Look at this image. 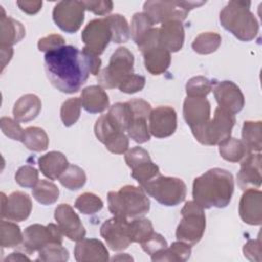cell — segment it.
I'll use <instances>...</instances> for the list:
<instances>
[{"instance_id":"32","label":"cell","mask_w":262,"mask_h":262,"mask_svg":"<svg viewBox=\"0 0 262 262\" xmlns=\"http://www.w3.org/2000/svg\"><path fill=\"white\" fill-rule=\"evenodd\" d=\"M21 142L32 151H44L49 144L47 133L39 127H29L24 131Z\"/></svg>"},{"instance_id":"24","label":"cell","mask_w":262,"mask_h":262,"mask_svg":"<svg viewBox=\"0 0 262 262\" xmlns=\"http://www.w3.org/2000/svg\"><path fill=\"white\" fill-rule=\"evenodd\" d=\"M0 46L12 47L26 35L24 26L16 19L6 16L3 7H0Z\"/></svg>"},{"instance_id":"29","label":"cell","mask_w":262,"mask_h":262,"mask_svg":"<svg viewBox=\"0 0 262 262\" xmlns=\"http://www.w3.org/2000/svg\"><path fill=\"white\" fill-rule=\"evenodd\" d=\"M191 254V246L183 242H174L170 247L162 250L161 252L150 256L151 260L168 261V262H184L189 259Z\"/></svg>"},{"instance_id":"14","label":"cell","mask_w":262,"mask_h":262,"mask_svg":"<svg viewBox=\"0 0 262 262\" xmlns=\"http://www.w3.org/2000/svg\"><path fill=\"white\" fill-rule=\"evenodd\" d=\"M211 105L205 97H186L183 102V117L193 136L199 135L211 118Z\"/></svg>"},{"instance_id":"48","label":"cell","mask_w":262,"mask_h":262,"mask_svg":"<svg viewBox=\"0 0 262 262\" xmlns=\"http://www.w3.org/2000/svg\"><path fill=\"white\" fill-rule=\"evenodd\" d=\"M145 86V78L141 75L131 74L126 77L118 86V89L127 94H133L141 91Z\"/></svg>"},{"instance_id":"9","label":"cell","mask_w":262,"mask_h":262,"mask_svg":"<svg viewBox=\"0 0 262 262\" xmlns=\"http://www.w3.org/2000/svg\"><path fill=\"white\" fill-rule=\"evenodd\" d=\"M234 124V114H231L221 107H217L214 112L213 119H211L204 130L195 136V139L205 145L219 144L230 137Z\"/></svg>"},{"instance_id":"33","label":"cell","mask_w":262,"mask_h":262,"mask_svg":"<svg viewBox=\"0 0 262 262\" xmlns=\"http://www.w3.org/2000/svg\"><path fill=\"white\" fill-rule=\"evenodd\" d=\"M114 126L122 132L127 131L132 121V111L128 102H117L112 105L106 114Z\"/></svg>"},{"instance_id":"6","label":"cell","mask_w":262,"mask_h":262,"mask_svg":"<svg viewBox=\"0 0 262 262\" xmlns=\"http://www.w3.org/2000/svg\"><path fill=\"white\" fill-rule=\"evenodd\" d=\"M205 4V1H146L143 4V12L155 24L167 21L182 23L189 10Z\"/></svg>"},{"instance_id":"40","label":"cell","mask_w":262,"mask_h":262,"mask_svg":"<svg viewBox=\"0 0 262 262\" xmlns=\"http://www.w3.org/2000/svg\"><path fill=\"white\" fill-rule=\"evenodd\" d=\"M154 23L144 12H136L132 16L131 20V37L133 41L138 44L139 41L149 32L154 27Z\"/></svg>"},{"instance_id":"12","label":"cell","mask_w":262,"mask_h":262,"mask_svg":"<svg viewBox=\"0 0 262 262\" xmlns=\"http://www.w3.org/2000/svg\"><path fill=\"white\" fill-rule=\"evenodd\" d=\"M82 41L85 44L84 49L100 55L112 41V33L110 26L104 18H95L89 21L81 35Z\"/></svg>"},{"instance_id":"45","label":"cell","mask_w":262,"mask_h":262,"mask_svg":"<svg viewBox=\"0 0 262 262\" xmlns=\"http://www.w3.org/2000/svg\"><path fill=\"white\" fill-rule=\"evenodd\" d=\"M186 94L188 97H205L212 90V82L204 77L196 76L189 79L185 86Z\"/></svg>"},{"instance_id":"20","label":"cell","mask_w":262,"mask_h":262,"mask_svg":"<svg viewBox=\"0 0 262 262\" xmlns=\"http://www.w3.org/2000/svg\"><path fill=\"white\" fill-rule=\"evenodd\" d=\"M261 154L250 152L241 161L237 184L243 189L259 188L261 185Z\"/></svg>"},{"instance_id":"16","label":"cell","mask_w":262,"mask_h":262,"mask_svg":"<svg viewBox=\"0 0 262 262\" xmlns=\"http://www.w3.org/2000/svg\"><path fill=\"white\" fill-rule=\"evenodd\" d=\"M32 200L23 191H13L8 196L1 192V217L10 221H24L32 211Z\"/></svg>"},{"instance_id":"44","label":"cell","mask_w":262,"mask_h":262,"mask_svg":"<svg viewBox=\"0 0 262 262\" xmlns=\"http://www.w3.org/2000/svg\"><path fill=\"white\" fill-rule=\"evenodd\" d=\"M69 260V252L60 244H48L39 251L37 261L63 262Z\"/></svg>"},{"instance_id":"1","label":"cell","mask_w":262,"mask_h":262,"mask_svg":"<svg viewBox=\"0 0 262 262\" xmlns=\"http://www.w3.org/2000/svg\"><path fill=\"white\" fill-rule=\"evenodd\" d=\"M44 67L50 83L68 94L78 92L90 74L85 53L73 45L45 53Z\"/></svg>"},{"instance_id":"8","label":"cell","mask_w":262,"mask_h":262,"mask_svg":"<svg viewBox=\"0 0 262 262\" xmlns=\"http://www.w3.org/2000/svg\"><path fill=\"white\" fill-rule=\"evenodd\" d=\"M134 57L126 47H119L111 56L108 66L98 74V85L103 89L118 88L120 83L133 74Z\"/></svg>"},{"instance_id":"52","label":"cell","mask_w":262,"mask_h":262,"mask_svg":"<svg viewBox=\"0 0 262 262\" xmlns=\"http://www.w3.org/2000/svg\"><path fill=\"white\" fill-rule=\"evenodd\" d=\"M64 46V39L58 34H51L41 38L38 41V49L41 52H49Z\"/></svg>"},{"instance_id":"31","label":"cell","mask_w":262,"mask_h":262,"mask_svg":"<svg viewBox=\"0 0 262 262\" xmlns=\"http://www.w3.org/2000/svg\"><path fill=\"white\" fill-rule=\"evenodd\" d=\"M218 145L220 156L228 162H241L248 154H250L243 141L234 137H228Z\"/></svg>"},{"instance_id":"51","label":"cell","mask_w":262,"mask_h":262,"mask_svg":"<svg viewBox=\"0 0 262 262\" xmlns=\"http://www.w3.org/2000/svg\"><path fill=\"white\" fill-rule=\"evenodd\" d=\"M150 160L151 159L147 150L139 146L132 147L131 149H128L125 154V162L128 165V167L131 169L143 162H147Z\"/></svg>"},{"instance_id":"27","label":"cell","mask_w":262,"mask_h":262,"mask_svg":"<svg viewBox=\"0 0 262 262\" xmlns=\"http://www.w3.org/2000/svg\"><path fill=\"white\" fill-rule=\"evenodd\" d=\"M42 103L35 94H25L17 99L13 106V117L17 122L27 123L34 120L40 113Z\"/></svg>"},{"instance_id":"11","label":"cell","mask_w":262,"mask_h":262,"mask_svg":"<svg viewBox=\"0 0 262 262\" xmlns=\"http://www.w3.org/2000/svg\"><path fill=\"white\" fill-rule=\"evenodd\" d=\"M85 10L83 1H59L53 8L52 17L60 30L73 34L81 28Z\"/></svg>"},{"instance_id":"53","label":"cell","mask_w":262,"mask_h":262,"mask_svg":"<svg viewBox=\"0 0 262 262\" xmlns=\"http://www.w3.org/2000/svg\"><path fill=\"white\" fill-rule=\"evenodd\" d=\"M107 150L113 154L122 155L128 150L129 147V139L128 136L124 132H119L115 137H113L105 144Z\"/></svg>"},{"instance_id":"58","label":"cell","mask_w":262,"mask_h":262,"mask_svg":"<svg viewBox=\"0 0 262 262\" xmlns=\"http://www.w3.org/2000/svg\"><path fill=\"white\" fill-rule=\"evenodd\" d=\"M1 50V72L4 70L6 64L10 61L12 55H13V49L12 47H2L0 46Z\"/></svg>"},{"instance_id":"37","label":"cell","mask_w":262,"mask_h":262,"mask_svg":"<svg viewBox=\"0 0 262 262\" xmlns=\"http://www.w3.org/2000/svg\"><path fill=\"white\" fill-rule=\"evenodd\" d=\"M23 242V233L19 226L11 221L0 222V244L2 248H14Z\"/></svg>"},{"instance_id":"30","label":"cell","mask_w":262,"mask_h":262,"mask_svg":"<svg viewBox=\"0 0 262 262\" xmlns=\"http://www.w3.org/2000/svg\"><path fill=\"white\" fill-rule=\"evenodd\" d=\"M242 141L250 152H260L262 148L261 121H246L242 130Z\"/></svg>"},{"instance_id":"15","label":"cell","mask_w":262,"mask_h":262,"mask_svg":"<svg viewBox=\"0 0 262 262\" xmlns=\"http://www.w3.org/2000/svg\"><path fill=\"white\" fill-rule=\"evenodd\" d=\"M127 102L132 111V121L127 129L128 136L137 143L147 142L150 139V132L146 120L151 112L150 104L139 98Z\"/></svg>"},{"instance_id":"2","label":"cell","mask_w":262,"mask_h":262,"mask_svg":"<svg viewBox=\"0 0 262 262\" xmlns=\"http://www.w3.org/2000/svg\"><path fill=\"white\" fill-rule=\"evenodd\" d=\"M234 190L233 176L227 170L213 168L194 178L193 202L203 209L225 208L229 205Z\"/></svg>"},{"instance_id":"23","label":"cell","mask_w":262,"mask_h":262,"mask_svg":"<svg viewBox=\"0 0 262 262\" xmlns=\"http://www.w3.org/2000/svg\"><path fill=\"white\" fill-rule=\"evenodd\" d=\"M160 45L171 52L179 51L184 43V28L180 21H167L159 28Z\"/></svg>"},{"instance_id":"21","label":"cell","mask_w":262,"mask_h":262,"mask_svg":"<svg viewBox=\"0 0 262 262\" xmlns=\"http://www.w3.org/2000/svg\"><path fill=\"white\" fill-rule=\"evenodd\" d=\"M238 213L242 220L250 225H260L262 222V193L259 189H246L243 193Z\"/></svg>"},{"instance_id":"54","label":"cell","mask_w":262,"mask_h":262,"mask_svg":"<svg viewBox=\"0 0 262 262\" xmlns=\"http://www.w3.org/2000/svg\"><path fill=\"white\" fill-rule=\"evenodd\" d=\"M85 9L93 12L96 15H104L113 10V2L110 0H99V1H83Z\"/></svg>"},{"instance_id":"49","label":"cell","mask_w":262,"mask_h":262,"mask_svg":"<svg viewBox=\"0 0 262 262\" xmlns=\"http://www.w3.org/2000/svg\"><path fill=\"white\" fill-rule=\"evenodd\" d=\"M1 130L2 132L9 138L13 140H19L21 141L24 131L20 125L16 120H13L9 117H2L0 120Z\"/></svg>"},{"instance_id":"41","label":"cell","mask_w":262,"mask_h":262,"mask_svg":"<svg viewBox=\"0 0 262 262\" xmlns=\"http://www.w3.org/2000/svg\"><path fill=\"white\" fill-rule=\"evenodd\" d=\"M74 206L82 214L91 215L102 209L103 202L98 195L92 192H84L76 199Z\"/></svg>"},{"instance_id":"38","label":"cell","mask_w":262,"mask_h":262,"mask_svg":"<svg viewBox=\"0 0 262 262\" xmlns=\"http://www.w3.org/2000/svg\"><path fill=\"white\" fill-rule=\"evenodd\" d=\"M62 186L70 190H77L86 183V174L82 168L77 165H69L58 178Z\"/></svg>"},{"instance_id":"17","label":"cell","mask_w":262,"mask_h":262,"mask_svg":"<svg viewBox=\"0 0 262 262\" xmlns=\"http://www.w3.org/2000/svg\"><path fill=\"white\" fill-rule=\"evenodd\" d=\"M177 128V114L171 106H158L151 110L148 117V129L157 138L172 135Z\"/></svg>"},{"instance_id":"26","label":"cell","mask_w":262,"mask_h":262,"mask_svg":"<svg viewBox=\"0 0 262 262\" xmlns=\"http://www.w3.org/2000/svg\"><path fill=\"white\" fill-rule=\"evenodd\" d=\"M38 165L44 176L55 180L60 177L70 164L62 152L52 150L41 156L38 159Z\"/></svg>"},{"instance_id":"3","label":"cell","mask_w":262,"mask_h":262,"mask_svg":"<svg viewBox=\"0 0 262 262\" xmlns=\"http://www.w3.org/2000/svg\"><path fill=\"white\" fill-rule=\"evenodd\" d=\"M249 1H229L220 11L221 26L244 42L252 41L259 32V24L250 10Z\"/></svg>"},{"instance_id":"43","label":"cell","mask_w":262,"mask_h":262,"mask_svg":"<svg viewBox=\"0 0 262 262\" xmlns=\"http://www.w3.org/2000/svg\"><path fill=\"white\" fill-rule=\"evenodd\" d=\"M160 175L159 167L150 160L143 162L131 169V176L139 183L140 186Z\"/></svg>"},{"instance_id":"18","label":"cell","mask_w":262,"mask_h":262,"mask_svg":"<svg viewBox=\"0 0 262 262\" xmlns=\"http://www.w3.org/2000/svg\"><path fill=\"white\" fill-rule=\"evenodd\" d=\"M54 218L63 235L78 242L85 237L86 230L78 214L69 204H60L54 210Z\"/></svg>"},{"instance_id":"4","label":"cell","mask_w":262,"mask_h":262,"mask_svg":"<svg viewBox=\"0 0 262 262\" xmlns=\"http://www.w3.org/2000/svg\"><path fill=\"white\" fill-rule=\"evenodd\" d=\"M107 203L108 210L114 216L128 220L143 217L150 208V202L144 189L134 185H125L118 191H110Z\"/></svg>"},{"instance_id":"22","label":"cell","mask_w":262,"mask_h":262,"mask_svg":"<svg viewBox=\"0 0 262 262\" xmlns=\"http://www.w3.org/2000/svg\"><path fill=\"white\" fill-rule=\"evenodd\" d=\"M74 254L78 262H105L108 260L107 249L97 238H82L78 241Z\"/></svg>"},{"instance_id":"55","label":"cell","mask_w":262,"mask_h":262,"mask_svg":"<svg viewBox=\"0 0 262 262\" xmlns=\"http://www.w3.org/2000/svg\"><path fill=\"white\" fill-rule=\"evenodd\" d=\"M244 256L250 261H261V238L260 236L256 239L248 241L243 248Z\"/></svg>"},{"instance_id":"59","label":"cell","mask_w":262,"mask_h":262,"mask_svg":"<svg viewBox=\"0 0 262 262\" xmlns=\"http://www.w3.org/2000/svg\"><path fill=\"white\" fill-rule=\"evenodd\" d=\"M29 261L30 259L26 256V255H23L21 253H11L9 256H7L5 258V261Z\"/></svg>"},{"instance_id":"19","label":"cell","mask_w":262,"mask_h":262,"mask_svg":"<svg viewBox=\"0 0 262 262\" xmlns=\"http://www.w3.org/2000/svg\"><path fill=\"white\" fill-rule=\"evenodd\" d=\"M218 107L231 114L241 112L245 105V97L239 87L231 81L217 82L213 88Z\"/></svg>"},{"instance_id":"35","label":"cell","mask_w":262,"mask_h":262,"mask_svg":"<svg viewBox=\"0 0 262 262\" xmlns=\"http://www.w3.org/2000/svg\"><path fill=\"white\" fill-rule=\"evenodd\" d=\"M32 194L38 203L48 206L57 201L59 196V189L51 181L39 180L38 183L33 187Z\"/></svg>"},{"instance_id":"47","label":"cell","mask_w":262,"mask_h":262,"mask_svg":"<svg viewBox=\"0 0 262 262\" xmlns=\"http://www.w3.org/2000/svg\"><path fill=\"white\" fill-rule=\"evenodd\" d=\"M15 181L18 185L26 188L34 187L39 181V173L36 168L30 165L21 166L15 173Z\"/></svg>"},{"instance_id":"28","label":"cell","mask_w":262,"mask_h":262,"mask_svg":"<svg viewBox=\"0 0 262 262\" xmlns=\"http://www.w3.org/2000/svg\"><path fill=\"white\" fill-rule=\"evenodd\" d=\"M142 54L145 69L151 75L165 73L171 63V53L161 45L150 48Z\"/></svg>"},{"instance_id":"34","label":"cell","mask_w":262,"mask_h":262,"mask_svg":"<svg viewBox=\"0 0 262 262\" xmlns=\"http://www.w3.org/2000/svg\"><path fill=\"white\" fill-rule=\"evenodd\" d=\"M112 33V41L117 44L125 43L130 39V28L125 16L116 13L105 17Z\"/></svg>"},{"instance_id":"25","label":"cell","mask_w":262,"mask_h":262,"mask_svg":"<svg viewBox=\"0 0 262 262\" xmlns=\"http://www.w3.org/2000/svg\"><path fill=\"white\" fill-rule=\"evenodd\" d=\"M80 98L84 110L91 114L102 113L110 106L108 95L99 85H91L84 88Z\"/></svg>"},{"instance_id":"7","label":"cell","mask_w":262,"mask_h":262,"mask_svg":"<svg viewBox=\"0 0 262 262\" xmlns=\"http://www.w3.org/2000/svg\"><path fill=\"white\" fill-rule=\"evenodd\" d=\"M182 219L176 229L177 241L190 246L198 244L206 229V215L204 209L193 201L185 203L181 210Z\"/></svg>"},{"instance_id":"5","label":"cell","mask_w":262,"mask_h":262,"mask_svg":"<svg viewBox=\"0 0 262 262\" xmlns=\"http://www.w3.org/2000/svg\"><path fill=\"white\" fill-rule=\"evenodd\" d=\"M144 191L164 206H177L186 196V185L177 177L162 176L161 174L141 186Z\"/></svg>"},{"instance_id":"42","label":"cell","mask_w":262,"mask_h":262,"mask_svg":"<svg viewBox=\"0 0 262 262\" xmlns=\"http://www.w3.org/2000/svg\"><path fill=\"white\" fill-rule=\"evenodd\" d=\"M81 98L73 97L66 100L60 108V118L66 127L73 126L81 115Z\"/></svg>"},{"instance_id":"36","label":"cell","mask_w":262,"mask_h":262,"mask_svg":"<svg viewBox=\"0 0 262 262\" xmlns=\"http://www.w3.org/2000/svg\"><path fill=\"white\" fill-rule=\"evenodd\" d=\"M221 44V36L215 32H205L195 37L191 47L199 54H210L215 52Z\"/></svg>"},{"instance_id":"46","label":"cell","mask_w":262,"mask_h":262,"mask_svg":"<svg viewBox=\"0 0 262 262\" xmlns=\"http://www.w3.org/2000/svg\"><path fill=\"white\" fill-rule=\"evenodd\" d=\"M119 132L122 131H120L114 126L107 115H102L96 120V123L94 125V133L97 139L103 144L110 141Z\"/></svg>"},{"instance_id":"56","label":"cell","mask_w":262,"mask_h":262,"mask_svg":"<svg viewBox=\"0 0 262 262\" xmlns=\"http://www.w3.org/2000/svg\"><path fill=\"white\" fill-rule=\"evenodd\" d=\"M82 51L85 53L87 61H88V66H89V70H90V74L93 76H96L99 74V70H100V66H101V60L98 57V55L86 50V49H82Z\"/></svg>"},{"instance_id":"57","label":"cell","mask_w":262,"mask_h":262,"mask_svg":"<svg viewBox=\"0 0 262 262\" xmlns=\"http://www.w3.org/2000/svg\"><path fill=\"white\" fill-rule=\"evenodd\" d=\"M16 4L24 12L28 14H36L42 7V1H17Z\"/></svg>"},{"instance_id":"39","label":"cell","mask_w":262,"mask_h":262,"mask_svg":"<svg viewBox=\"0 0 262 262\" xmlns=\"http://www.w3.org/2000/svg\"><path fill=\"white\" fill-rule=\"evenodd\" d=\"M129 228L132 243L142 244L155 232L150 220L143 217L132 219L129 222Z\"/></svg>"},{"instance_id":"13","label":"cell","mask_w":262,"mask_h":262,"mask_svg":"<svg viewBox=\"0 0 262 262\" xmlns=\"http://www.w3.org/2000/svg\"><path fill=\"white\" fill-rule=\"evenodd\" d=\"M100 235L113 251H123L132 243L129 220L119 216H114L103 222L100 227Z\"/></svg>"},{"instance_id":"50","label":"cell","mask_w":262,"mask_h":262,"mask_svg":"<svg viewBox=\"0 0 262 262\" xmlns=\"http://www.w3.org/2000/svg\"><path fill=\"white\" fill-rule=\"evenodd\" d=\"M142 250L148 255L152 256L168 247L167 241L160 233L154 232L146 241L141 244Z\"/></svg>"},{"instance_id":"10","label":"cell","mask_w":262,"mask_h":262,"mask_svg":"<svg viewBox=\"0 0 262 262\" xmlns=\"http://www.w3.org/2000/svg\"><path fill=\"white\" fill-rule=\"evenodd\" d=\"M63 233L58 225L49 223L44 226L41 224H32L23 232L21 245L29 254L39 252L48 244H62Z\"/></svg>"}]
</instances>
